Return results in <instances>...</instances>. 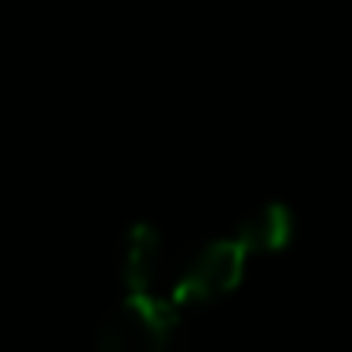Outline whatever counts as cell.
I'll list each match as a JSON object with an SVG mask.
<instances>
[{"label":"cell","instance_id":"cell-1","mask_svg":"<svg viewBox=\"0 0 352 352\" xmlns=\"http://www.w3.org/2000/svg\"><path fill=\"white\" fill-rule=\"evenodd\" d=\"M176 304L152 294H128L97 328V352H169Z\"/></svg>","mask_w":352,"mask_h":352},{"label":"cell","instance_id":"cell-2","mask_svg":"<svg viewBox=\"0 0 352 352\" xmlns=\"http://www.w3.org/2000/svg\"><path fill=\"white\" fill-rule=\"evenodd\" d=\"M252 252L232 235V239H211L197 245L194 252L184 256V263L176 266L173 276V304H211L232 294L242 276H245V259Z\"/></svg>","mask_w":352,"mask_h":352},{"label":"cell","instance_id":"cell-3","mask_svg":"<svg viewBox=\"0 0 352 352\" xmlns=\"http://www.w3.org/2000/svg\"><path fill=\"white\" fill-rule=\"evenodd\" d=\"M159 235L148 225H135L121 242V280L131 294H148L159 273Z\"/></svg>","mask_w":352,"mask_h":352},{"label":"cell","instance_id":"cell-4","mask_svg":"<svg viewBox=\"0 0 352 352\" xmlns=\"http://www.w3.org/2000/svg\"><path fill=\"white\" fill-rule=\"evenodd\" d=\"M294 235V218L283 204H266L259 211H252L239 228H235V239L256 256V252H276L290 242Z\"/></svg>","mask_w":352,"mask_h":352}]
</instances>
